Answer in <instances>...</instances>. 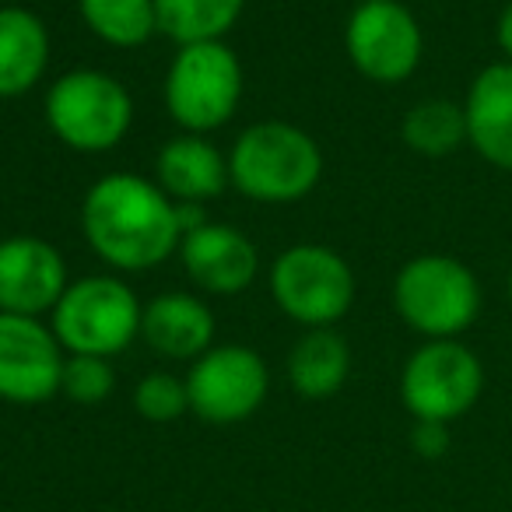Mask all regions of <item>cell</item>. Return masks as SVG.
I'll return each instance as SVG.
<instances>
[{
  "label": "cell",
  "instance_id": "8992f818",
  "mask_svg": "<svg viewBox=\"0 0 512 512\" xmlns=\"http://www.w3.org/2000/svg\"><path fill=\"white\" fill-rule=\"evenodd\" d=\"M144 302L123 278L88 274L71 281L50 313V330L67 355L116 358L141 337Z\"/></svg>",
  "mask_w": 512,
  "mask_h": 512
},
{
  "label": "cell",
  "instance_id": "484cf974",
  "mask_svg": "<svg viewBox=\"0 0 512 512\" xmlns=\"http://www.w3.org/2000/svg\"><path fill=\"white\" fill-rule=\"evenodd\" d=\"M505 299H509V306H512V267H509V274H505Z\"/></svg>",
  "mask_w": 512,
  "mask_h": 512
},
{
  "label": "cell",
  "instance_id": "cb8c5ba5",
  "mask_svg": "<svg viewBox=\"0 0 512 512\" xmlns=\"http://www.w3.org/2000/svg\"><path fill=\"white\" fill-rule=\"evenodd\" d=\"M449 425L442 421H414L411 428V449L421 460H442L449 453Z\"/></svg>",
  "mask_w": 512,
  "mask_h": 512
},
{
  "label": "cell",
  "instance_id": "4fadbf2b",
  "mask_svg": "<svg viewBox=\"0 0 512 512\" xmlns=\"http://www.w3.org/2000/svg\"><path fill=\"white\" fill-rule=\"evenodd\" d=\"M179 264L186 278L207 295H239L260 274V253L246 232L221 221H204L179 239Z\"/></svg>",
  "mask_w": 512,
  "mask_h": 512
},
{
  "label": "cell",
  "instance_id": "9c48e42d",
  "mask_svg": "<svg viewBox=\"0 0 512 512\" xmlns=\"http://www.w3.org/2000/svg\"><path fill=\"white\" fill-rule=\"evenodd\" d=\"M344 53L372 85H404L425 57V32L400 0H358L344 25Z\"/></svg>",
  "mask_w": 512,
  "mask_h": 512
},
{
  "label": "cell",
  "instance_id": "d6986e66",
  "mask_svg": "<svg viewBox=\"0 0 512 512\" xmlns=\"http://www.w3.org/2000/svg\"><path fill=\"white\" fill-rule=\"evenodd\" d=\"M400 137L404 144L421 158H446L467 144V116H463V102L432 99L414 102L400 120Z\"/></svg>",
  "mask_w": 512,
  "mask_h": 512
},
{
  "label": "cell",
  "instance_id": "ac0fdd59",
  "mask_svg": "<svg viewBox=\"0 0 512 512\" xmlns=\"http://www.w3.org/2000/svg\"><path fill=\"white\" fill-rule=\"evenodd\" d=\"M351 376V348L334 327L306 330L288 351V383L302 400H330Z\"/></svg>",
  "mask_w": 512,
  "mask_h": 512
},
{
  "label": "cell",
  "instance_id": "ba28073f",
  "mask_svg": "<svg viewBox=\"0 0 512 512\" xmlns=\"http://www.w3.org/2000/svg\"><path fill=\"white\" fill-rule=\"evenodd\" d=\"M484 393V362L474 348L453 341H421L400 369V404L414 421L453 425L474 411Z\"/></svg>",
  "mask_w": 512,
  "mask_h": 512
},
{
  "label": "cell",
  "instance_id": "ffe728a7",
  "mask_svg": "<svg viewBox=\"0 0 512 512\" xmlns=\"http://www.w3.org/2000/svg\"><path fill=\"white\" fill-rule=\"evenodd\" d=\"M158 36H169L176 46L225 39L239 25L246 0H155Z\"/></svg>",
  "mask_w": 512,
  "mask_h": 512
},
{
  "label": "cell",
  "instance_id": "2e32d148",
  "mask_svg": "<svg viewBox=\"0 0 512 512\" xmlns=\"http://www.w3.org/2000/svg\"><path fill=\"white\" fill-rule=\"evenodd\" d=\"M155 183L176 204H207L228 186V155L200 134H179L155 155Z\"/></svg>",
  "mask_w": 512,
  "mask_h": 512
},
{
  "label": "cell",
  "instance_id": "7a4b0ae2",
  "mask_svg": "<svg viewBox=\"0 0 512 512\" xmlns=\"http://www.w3.org/2000/svg\"><path fill=\"white\" fill-rule=\"evenodd\" d=\"M323 151L309 130L285 120H260L228 148V186L253 204H299L320 186Z\"/></svg>",
  "mask_w": 512,
  "mask_h": 512
},
{
  "label": "cell",
  "instance_id": "6da1fadb",
  "mask_svg": "<svg viewBox=\"0 0 512 512\" xmlns=\"http://www.w3.org/2000/svg\"><path fill=\"white\" fill-rule=\"evenodd\" d=\"M81 232L102 264L137 274L165 264L179 249L176 200L137 172H109L81 200Z\"/></svg>",
  "mask_w": 512,
  "mask_h": 512
},
{
  "label": "cell",
  "instance_id": "44dd1931",
  "mask_svg": "<svg viewBox=\"0 0 512 512\" xmlns=\"http://www.w3.org/2000/svg\"><path fill=\"white\" fill-rule=\"evenodd\" d=\"M78 15L99 43L137 50L158 36L155 0H78Z\"/></svg>",
  "mask_w": 512,
  "mask_h": 512
},
{
  "label": "cell",
  "instance_id": "30bf717a",
  "mask_svg": "<svg viewBox=\"0 0 512 512\" xmlns=\"http://www.w3.org/2000/svg\"><path fill=\"white\" fill-rule=\"evenodd\" d=\"M271 390L264 355L246 344H214L186 372L190 411L207 425H239L253 418Z\"/></svg>",
  "mask_w": 512,
  "mask_h": 512
},
{
  "label": "cell",
  "instance_id": "7c38bea8",
  "mask_svg": "<svg viewBox=\"0 0 512 512\" xmlns=\"http://www.w3.org/2000/svg\"><path fill=\"white\" fill-rule=\"evenodd\" d=\"M67 285V260L53 242L39 235L0 239V313L43 320L53 313Z\"/></svg>",
  "mask_w": 512,
  "mask_h": 512
},
{
  "label": "cell",
  "instance_id": "8fae6325",
  "mask_svg": "<svg viewBox=\"0 0 512 512\" xmlns=\"http://www.w3.org/2000/svg\"><path fill=\"white\" fill-rule=\"evenodd\" d=\"M67 351L50 323L0 313V400L18 407L46 404L60 393Z\"/></svg>",
  "mask_w": 512,
  "mask_h": 512
},
{
  "label": "cell",
  "instance_id": "5b68a950",
  "mask_svg": "<svg viewBox=\"0 0 512 512\" xmlns=\"http://www.w3.org/2000/svg\"><path fill=\"white\" fill-rule=\"evenodd\" d=\"M46 123L64 148L106 155L134 127V99L116 74L99 67L64 71L46 92Z\"/></svg>",
  "mask_w": 512,
  "mask_h": 512
},
{
  "label": "cell",
  "instance_id": "3957f363",
  "mask_svg": "<svg viewBox=\"0 0 512 512\" xmlns=\"http://www.w3.org/2000/svg\"><path fill=\"white\" fill-rule=\"evenodd\" d=\"M484 292L477 274L449 253L411 256L393 278V309L421 341H453L477 323Z\"/></svg>",
  "mask_w": 512,
  "mask_h": 512
},
{
  "label": "cell",
  "instance_id": "e0dca14e",
  "mask_svg": "<svg viewBox=\"0 0 512 512\" xmlns=\"http://www.w3.org/2000/svg\"><path fill=\"white\" fill-rule=\"evenodd\" d=\"M50 29L22 4L0 8V99L32 92L50 71Z\"/></svg>",
  "mask_w": 512,
  "mask_h": 512
},
{
  "label": "cell",
  "instance_id": "7402d4cb",
  "mask_svg": "<svg viewBox=\"0 0 512 512\" xmlns=\"http://www.w3.org/2000/svg\"><path fill=\"white\" fill-rule=\"evenodd\" d=\"M116 390V372L113 358H95V355H67L64 372H60V397L71 404L95 407L109 400Z\"/></svg>",
  "mask_w": 512,
  "mask_h": 512
},
{
  "label": "cell",
  "instance_id": "277c9868",
  "mask_svg": "<svg viewBox=\"0 0 512 512\" xmlns=\"http://www.w3.org/2000/svg\"><path fill=\"white\" fill-rule=\"evenodd\" d=\"M246 71L242 60L225 39L176 46L169 71H165L162 99L172 123L183 134H214L242 106Z\"/></svg>",
  "mask_w": 512,
  "mask_h": 512
},
{
  "label": "cell",
  "instance_id": "9a60e30c",
  "mask_svg": "<svg viewBox=\"0 0 512 512\" xmlns=\"http://www.w3.org/2000/svg\"><path fill=\"white\" fill-rule=\"evenodd\" d=\"M214 309L193 292H162L141 309V341L169 362H197L214 348Z\"/></svg>",
  "mask_w": 512,
  "mask_h": 512
},
{
  "label": "cell",
  "instance_id": "d4e9b609",
  "mask_svg": "<svg viewBox=\"0 0 512 512\" xmlns=\"http://www.w3.org/2000/svg\"><path fill=\"white\" fill-rule=\"evenodd\" d=\"M495 46H498V53H502V60H509L512 64V0H505V8L498 11Z\"/></svg>",
  "mask_w": 512,
  "mask_h": 512
},
{
  "label": "cell",
  "instance_id": "603a6c76",
  "mask_svg": "<svg viewBox=\"0 0 512 512\" xmlns=\"http://www.w3.org/2000/svg\"><path fill=\"white\" fill-rule=\"evenodd\" d=\"M134 407L144 421H151V425L179 421L186 411H190L186 379L172 376V372H148L134 390Z\"/></svg>",
  "mask_w": 512,
  "mask_h": 512
},
{
  "label": "cell",
  "instance_id": "5bb4252c",
  "mask_svg": "<svg viewBox=\"0 0 512 512\" xmlns=\"http://www.w3.org/2000/svg\"><path fill=\"white\" fill-rule=\"evenodd\" d=\"M467 144L498 172H512V64L481 67L463 95Z\"/></svg>",
  "mask_w": 512,
  "mask_h": 512
},
{
  "label": "cell",
  "instance_id": "52a82bcc",
  "mask_svg": "<svg viewBox=\"0 0 512 512\" xmlns=\"http://www.w3.org/2000/svg\"><path fill=\"white\" fill-rule=\"evenodd\" d=\"M267 285H271L274 306L306 330L341 323L358 295L351 264L334 246H323V242H299L278 253Z\"/></svg>",
  "mask_w": 512,
  "mask_h": 512
}]
</instances>
